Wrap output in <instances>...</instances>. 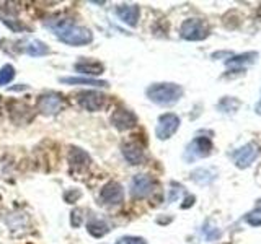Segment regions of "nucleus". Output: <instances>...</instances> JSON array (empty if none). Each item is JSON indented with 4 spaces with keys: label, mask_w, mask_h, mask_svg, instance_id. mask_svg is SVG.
Returning a JSON list of instances; mask_svg holds the SVG:
<instances>
[{
    "label": "nucleus",
    "mask_w": 261,
    "mask_h": 244,
    "mask_svg": "<svg viewBox=\"0 0 261 244\" xmlns=\"http://www.w3.org/2000/svg\"><path fill=\"white\" fill-rule=\"evenodd\" d=\"M245 222L251 226H261V208H255L245 217Z\"/></svg>",
    "instance_id": "nucleus-23"
},
{
    "label": "nucleus",
    "mask_w": 261,
    "mask_h": 244,
    "mask_svg": "<svg viewBox=\"0 0 261 244\" xmlns=\"http://www.w3.org/2000/svg\"><path fill=\"white\" fill-rule=\"evenodd\" d=\"M87 231L92 234L93 238L101 239V238H105V236L110 233V226H108V223L105 222V220L90 218L88 222H87Z\"/></svg>",
    "instance_id": "nucleus-17"
},
{
    "label": "nucleus",
    "mask_w": 261,
    "mask_h": 244,
    "mask_svg": "<svg viewBox=\"0 0 261 244\" xmlns=\"http://www.w3.org/2000/svg\"><path fill=\"white\" fill-rule=\"evenodd\" d=\"M64 109V100L59 93L56 92H46L41 93L36 100V111L43 116H56Z\"/></svg>",
    "instance_id": "nucleus-3"
},
{
    "label": "nucleus",
    "mask_w": 261,
    "mask_h": 244,
    "mask_svg": "<svg viewBox=\"0 0 261 244\" xmlns=\"http://www.w3.org/2000/svg\"><path fill=\"white\" fill-rule=\"evenodd\" d=\"M27 54L30 57H43V55H47L49 52H51V49H49L43 41H39V39H35V41H31V43L27 46Z\"/></svg>",
    "instance_id": "nucleus-19"
},
{
    "label": "nucleus",
    "mask_w": 261,
    "mask_h": 244,
    "mask_svg": "<svg viewBox=\"0 0 261 244\" xmlns=\"http://www.w3.org/2000/svg\"><path fill=\"white\" fill-rule=\"evenodd\" d=\"M67 161L73 171H84L92 165L90 155L84 148H80V146H70V150L67 153Z\"/></svg>",
    "instance_id": "nucleus-13"
},
{
    "label": "nucleus",
    "mask_w": 261,
    "mask_h": 244,
    "mask_svg": "<svg viewBox=\"0 0 261 244\" xmlns=\"http://www.w3.org/2000/svg\"><path fill=\"white\" fill-rule=\"evenodd\" d=\"M82 197V192L79 189H70V191H65L64 192V200L67 202V203H73V202H77L79 199Z\"/></svg>",
    "instance_id": "nucleus-26"
},
{
    "label": "nucleus",
    "mask_w": 261,
    "mask_h": 244,
    "mask_svg": "<svg viewBox=\"0 0 261 244\" xmlns=\"http://www.w3.org/2000/svg\"><path fill=\"white\" fill-rule=\"evenodd\" d=\"M0 20H2L8 28H10L13 33H18V31H21L23 29V24L18 21V20H13V18H8L7 15H0Z\"/></svg>",
    "instance_id": "nucleus-25"
},
{
    "label": "nucleus",
    "mask_w": 261,
    "mask_h": 244,
    "mask_svg": "<svg viewBox=\"0 0 261 244\" xmlns=\"http://www.w3.org/2000/svg\"><path fill=\"white\" fill-rule=\"evenodd\" d=\"M116 15L127 26L136 28L139 23V16H141V8L136 4H121L116 7Z\"/></svg>",
    "instance_id": "nucleus-14"
},
{
    "label": "nucleus",
    "mask_w": 261,
    "mask_h": 244,
    "mask_svg": "<svg viewBox=\"0 0 261 244\" xmlns=\"http://www.w3.org/2000/svg\"><path fill=\"white\" fill-rule=\"evenodd\" d=\"M194 195H188L186 197V200H185V203H181V208H190L193 203H194Z\"/></svg>",
    "instance_id": "nucleus-27"
},
{
    "label": "nucleus",
    "mask_w": 261,
    "mask_h": 244,
    "mask_svg": "<svg viewBox=\"0 0 261 244\" xmlns=\"http://www.w3.org/2000/svg\"><path fill=\"white\" fill-rule=\"evenodd\" d=\"M259 15H261V8H259Z\"/></svg>",
    "instance_id": "nucleus-29"
},
{
    "label": "nucleus",
    "mask_w": 261,
    "mask_h": 244,
    "mask_svg": "<svg viewBox=\"0 0 261 244\" xmlns=\"http://www.w3.org/2000/svg\"><path fill=\"white\" fill-rule=\"evenodd\" d=\"M15 73H16V70H15V67L12 64H5L2 69H0V86H5V85H8L10 81L15 78Z\"/></svg>",
    "instance_id": "nucleus-20"
},
{
    "label": "nucleus",
    "mask_w": 261,
    "mask_h": 244,
    "mask_svg": "<svg viewBox=\"0 0 261 244\" xmlns=\"http://www.w3.org/2000/svg\"><path fill=\"white\" fill-rule=\"evenodd\" d=\"M259 155V148L256 143H247L243 145L242 148H239L233 153V160H235V165L239 166L240 169L248 168L253 161L258 158Z\"/></svg>",
    "instance_id": "nucleus-11"
},
{
    "label": "nucleus",
    "mask_w": 261,
    "mask_h": 244,
    "mask_svg": "<svg viewBox=\"0 0 261 244\" xmlns=\"http://www.w3.org/2000/svg\"><path fill=\"white\" fill-rule=\"evenodd\" d=\"M61 83L64 85H82V86H93V88H108L110 83L106 80H98V78H90V77H61Z\"/></svg>",
    "instance_id": "nucleus-16"
},
{
    "label": "nucleus",
    "mask_w": 261,
    "mask_h": 244,
    "mask_svg": "<svg viewBox=\"0 0 261 244\" xmlns=\"http://www.w3.org/2000/svg\"><path fill=\"white\" fill-rule=\"evenodd\" d=\"M147 98L159 106H171L178 103L183 96V86L178 83H168V81H162V83H152L145 89Z\"/></svg>",
    "instance_id": "nucleus-2"
},
{
    "label": "nucleus",
    "mask_w": 261,
    "mask_h": 244,
    "mask_svg": "<svg viewBox=\"0 0 261 244\" xmlns=\"http://www.w3.org/2000/svg\"><path fill=\"white\" fill-rule=\"evenodd\" d=\"M121 153H122V157H124V160L133 166L142 165L145 160L142 145H139L137 142H124L121 145Z\"/></svg>",
    "instance_id": "nucleus-12"
},
{
    "label": "nucleus",
    "mask_w": 261,
    "mask_h": 244,
    "mask_svg": "<svg viewBox=\"0 0 261 244\" xmlns=\"http://www.w3.org/2000/svg\"><path fill=\"white\" fill-rule=\"evenodd\" d=\"M255 111H256V114H261V101H259V103H256Z\"/></svg>",
    "instance_id": "nucleus-28"
},
{
    "label": "nucleus",
    "mask_w": 261,
    "mask_h": 244,
    "mask_svg": "<svg viewBox=\"0 0 261 244\" xmlns=\"http://www.w3.org/2000/svg\"><path fill=\"white\" fill-rule=\"evenodd\" d=\"M258 54L256 52H245L240 55H233L230 59L225 60L227 67H239V65H247V64H253L256 60Z\"/></svg>",
    "instance_id": "nucleus-18"
},
{
    "label": "nucleus",
    "mask_w": 261,
    "mask_h": 244,
    "mask_svg": "<svg viewBox=\"0 0 261 244\" xmlns=\"http://www.w3.org/2000/svg\"><path fill=\"white\" fill-rule=\"evenodd\" d=\"M100 200L105 205H121L124 200V189L118 181L106 182L100 191Z\"/></svg>",
    "instance_id": "nucleus-10"
},
{
    "label": "nucleus",
    "mask_w": 261,
    "mask_h": 244,
    "mask_svg": "<svg viewBox=\"0 0 261 244\" xmlns=\"http://www.w3.org/2000/svg\"><path fill=\"white\" fill-rule=\"evenodd\" d=\"M211 151H212L211 138H207V137H196V138H193L190 143H188L183 158L188 163H191V161H196V160H199V158L209 157Z\"/></svg>",
    "instance_id": "nucleus-6"
},
{
    "label": "nucleus",
    "mask_w": 261,
    "mask_h": 244,
    "mask_svg": "<svg viewBox=\"0 0 261 244\" xmlns=\"http://www.w3.org/2000/svg\"><path fill=\"white\" fill-rule=\"evenodd\" d=\"M153 191V179L149 174H136L129 186V192L133 199H145Z\"/></svg>",
    "instance_id": "nucleus-9"
},
{
    "label": "nucleus",
    "mask_w": 261,
    "mask_h": 244,
    "mask_svg": "<svg viewBox=\"0 0 261 244\" xmlns=\"http://www.w3.org/2000/svg\"><path fill=\"white\" fill-rule=\"evenodd\" d=\"M114 244H147V239L142 238V236H133V234H127V236H121Z\"/></svg>",
    "instance_id": "nucleus-22"
},
{
    "label": "nucleus",
    "mask_w": 261,
    "mask_h": 244,
    "mask_svg": "<svg viewBox=\"0 0 261 244\" xmlns=\"http://www.w3.org/2000/svg\"><path fill=\"white\" fill-rule=\"evenodd\" d=\"M73 69L80 73H84V75H90V78H92V77L101 75L105 72V65L98 60H93V59H84V60H79L73 64Z\"/></svg>",
    "instance_id": "nucleus-15"
},
{
    "label": "nucleus",
    "mask_w": 261,
    "mask_h": 244,
    "mask_svg": "<svg viewBox=\"0 0 261 244\" xmlns=\"http://www.w3.org/2000/svg\"><path fill=\"white\" fill-rule=\"evenodd\" d=\"M179 36L186 41H202L209 36V26L204 20L188 18L179 26Z\"/></svg>",
    "instance_id": "nucleus-4"
},
{
    "label": "nucleus",
    "mask_w": 261,
    "mask_h": 244,
    "mask_svg": "<svg viewBox=\"0 0 261 244\" xmlns=\"http://www.w3.org/2000/svg\"><path fill=\"white\" fill-rule=\"evenodd\" d=\"M179 122L181 120L173 112L162 114L157 120V127H155V137L159 140H168L176 134V130L179 129Z\"/></svg>",
    "instance_id": "nucleus-7"
},
{
    "label": "nucleus",
    "mask_w": 261,
    "mask_h": 244,
    "mask_svg": "<svg viewBox=\"0 0 261 244\" xmlns=\"http://www.w3.org/2000/svg\"><path fill=\"white\" fill-rule=\"evenodd\" d=\"M54 36L61 41V43L73 46V47H82L87 46L93 41V33L87 26H80V24L73 23H59L57 26L53 28Z\"/></svg>",
    "instance_id": "nucleus-1"
},
{
    "label": "nucleus",
    "mask_w": 261,
    "mask_h": 244,
    "mask_svg": "<svg viewBox=\"0 0 261 244\" xmlns=\"http://www.w3.org/2000/svg\"><path fill=\"white\" fill-rule=\"evenodd\" d=\"M77 104L84 111L88 112H98L105 108L106 104V95H103L98 89H84L77 95Z\"/></svg>",
    "instance_id": "nucleus-5"
},
{
    "label": "nucleus",
    "mask_w": 261,
    "mask_h": 244,
    "mask_svg": "<svg viewBox=\"0 0 261 244\" xmlns=\"http://www.w3.org/2000/svg\"><path fill=\"white\" fill-rule=\"evenodd\" d=\"M110 122L114 129H118L119 132H124V130H130L137 126V116L136 112H133L130 109H126V108H118L116 111H113L111 117H110Z\"/></svg>",
    "instance_id": "nucleus-8"
},
{
    "label": "nucleus",
    "mask_w": 261,
    "mask_h": 244,
    "mask_svg": "<svg viewBox=\"0 0 261 244\" xmlns=\"http://www.w3.org/2000/svg\"><path fill=\"white\" fill-rule=\"evenodd\" d=\"M239 106H240V101L235 100V98H230V96H225L219 101V109L224 112H233L239 109Z\"/></svg>",
    "instance_id": "nucleus-21"
},
{
    "label": "nucleus",
    "mask_w": 261,
    "mask_h": 244,
    "mask_svg": "<svg viewBox=\"0 0 261 244\" xmlns=\"http://www.w3.org/2000/svg\"><path fill=\"white\" fill-rule=\"evenodd\" d=\"M84 210L82 208H73L72 214H70V225L72 228H80L82 223H84Z\"/></svg>",
    "instance_id": "nucleus-24"
}]
</instances>
